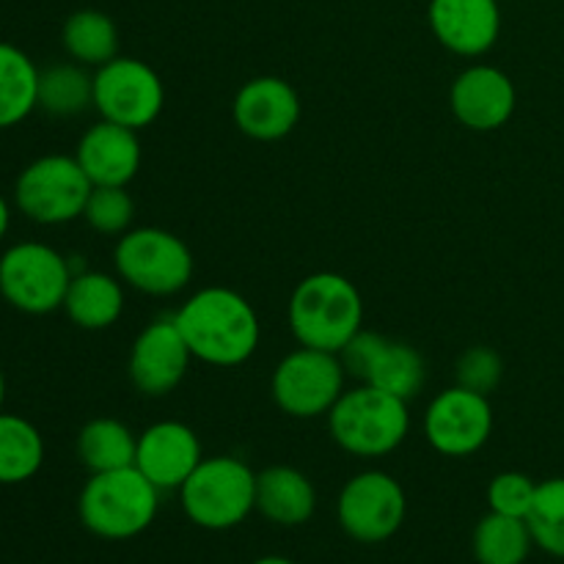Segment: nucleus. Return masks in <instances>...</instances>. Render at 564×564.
I'll return each mask as SVG.
<instances>
[{
    "label": "nucleus",
    "mask_w": 564,
    "mask_h": 564,
    "mask_svg": "<svg viewBox=\"0 0 564 564\" xmlns=\"http://www.w3.org/2000/svg\"><path fill=\"white\" fill-rule=\"evenodd\" d=\"M193 358L218 369L251 361L262 339L257 308L229 286H204L174 314Z\"/></svg>",
    "instance_id": "nucleus-1"
},
{
    "label": "nucleus",
    "mask_w": 564,
    "mask_h": 564,
    "mask_svg": "<svg viewBox=\"0 0 564 564\" xmlns=\"http://www.w3.org/2000/svg\"><path fill=\"white\" fill-rule=\"evenodd\" d=\"M286 317L297 345L339 352L364 328L361 292L341 273H312L292 290Z\"/></svg>",
    "instance_id": "nucleus-2"
},
{
    "label": "nucleus",
    "mask_w": 564,
    "mask_h": 564,
    "mask_svg": "<svg viewBox=\"0 0 564 564\" xmlns=\"http://www.w3.org/2000/svg\"><path fill=\"white\" fill-rule=\"evenodd\" d=\"M160 510V490L135 466L91 474L77 499V516L102 540H130L147 532Z\"/></svg>",
    "instance_id": "nucleus-3"
},
{
    "label": "nucleus",
    "mask_w": 564,
    "mask_h": 564,
    "mask_svg": "<svg viewBox=\"0 0 564 564\" xmlns=\"http://www.w3.org/2000/svg\"><path fill=\"white\" fill-rule=\"evenodd\" d=\"M328 430L347 455L372 460L400 449L411 430V413L400 397L358 383L356 389H345L330 408Z\"/></svg>",
    "instance_id": "nucleus-4"
},
{
    "label": "nucleus",
    "mask_w": 564,
    "mask_h": 564,
    "mask_svg": "<svg viewBox=\"0 0 564 564\" xmlns=\"http://www.w3.org/2000/svg\"><path fill=\"white\" fill-rule=\"evenodd\" d=\"M180 501L196 527L235 529L257 510V471L240 457H204L180 488Z\"/></svg>",
    "instance_id": "nucleus-5"
},
{
    "label": "nucleus",
    "mask_w": 564,
    "mask_h": 564,
    "mask_svg": "<svg viewBox=\"0 0 564 564\" xmlns=\"http://www.w3.org/2000/svg\"><path fill=\"white\" fill-rule=\"evenodd\" d=\"M119 279L143 295L169 297L193 281L196 259L187 242L174 231L141 226L119 237L113 251Z\"/></svg>",
    "instance_id": "nucleus-6"
},
{
    "label": "nucleus",
    "mask_w": 564,
    "mask_h": 564,
    "mask_svg": "<svg viewBox=\"0 0 564 564\" xmlns=\"http://www.w3.org/2000/svg\"><path fill=\"white\" fill-rule=\"evenodd\" d=\"M72 275L69 259L47 242H14L0 253V295L22 314L42 317L64 308Z\"/></svg>",
    "instance_id": "nucleus-7"
},
{
    "label": "nucleus",
    "mask_w": 564,
    "mask_h": 564,
    "mask_svg": "<svg viewBox=\"0 0 564 564\" xmlns=\"http://www.w3.org/2000/svg\"><path fill=\"white\" fill-rule=\"evenodd\" d=\"M94 185L75 154H42L20 171L14 204L39 226H61L83 218Z\"/></svg>",
    "instance_id": "nucleus-8"
},
{
    "label": "nucleus",
    "mask_w": 564,
    "mask_h": 564,
    "mask_svg": "<svg viewBox=\"0 0 564 564\" xmlns=\"http://www.w3.org/2000/svg\"><path fill=\"white\" fill-rule=\"evenodd\" d=\"M347 372L339 352L297 347L279 361L270 378V394L279 411L292 419L328 416L345 394Z\"/></svg>",
    "instance_id": "nucleus-9"
},
{
    "label": "nucleus",
    "mask_w": 564,
    "mask_h": 564,
    "mask_svg": "<svg viewBox=\"0 0 564 564\" xmlns=\"http://www.w3.org/2000/svg\"><path fill=\"white\" fill-rule=\"evenodd\" d=\"M163 108L165 86L147 61L116 55L94 72V110L105 121L138 132L152 127Z\"/></svg>",
    "instance_id": "nucleus-10"
},
{
    "label": "nucleus",
    "mask_w": 564,
    "mask_h": 564,
    "mask_svg": "<svg viewBox=\"0 0 564 564\" xmlns=\"http://www.w3.org/2000/svg\"><path fill=\"white\" fill-rule=\"evenodd\" d=\"M408 499L402 485L391 474L361 471L341 488L336 501V518L345 534H350L358 543H383L400 532L405 521Z\"/></svg>",
    "instance_id": "nucleus-11"
},
{
    "label": "nucleus",
    "mask_w": 564,
    "mask_h": 564,
    "mask_svg": "<svg viewBox=\"0 0 564 564\" xmlns=\"http://www.w3.org/2000/svg\"><path fill=\"white\" fill-rule=\"evenodd\" d=\"M494 433L488 397L449 386L424 411V438L438 455L468 457L482 449Z\"/></svg>",
    "instance_id": "nucleus-12"
},
{
    "label": "nucleus",
    "mask_w": 564,
    "mask_h": 564,
    "mask_svg": "<svg viewBox=\"0 0 564 564\" xmlns=\"http://www.w3.org/2000/svg\"><path fill=\"white\" fill-rule=\"evenodd\" d=\"M193 352L182 336L174 317H163L149 323L135 336L127 361L132 386L147 397H165L182 383Z\"/></svg>",
    "instance_id": "nucleus-13"
},
{
    "label": "nucleus",
    "mask_w": 564,
    "mask_h": 564,
    "mask_svg": "<svg viewBox=\"0 0 564 564\" xmlns=\"http://www.w3.org/2000/svg\"><path fill=\"white\" fill-rule=\"evenodd\" d=\"M301 97L284 77L262 75L242 83L231 102V116L242 135L253 141H281L301 121Z\"/></svg>",
    "instance_id": "nucleus-14"
},
{
    "label": "nucleus",
    "mask_w": 564,
    "mask_h": 564,
    "mask_svg": "<svg viewBox=\"0 0 564 564\" xmlns=\"http://www.w3.org/2000/svg\"><path fill=\"white\" fill-rule=\"evenodd\" d=\"M518 94L510 75L488 64H474L455 77L449 108L463 127L490 132L505 127L516 113Z\"/></svg>",
    "instance_id": "nucleus-15"
},
{
    "label": "nucleus",
    "mask_w": 564,
    "mask_h": 564,
    "mask_svg": "<svg viewBox=\"0 0 564 564\" xmlns=\"http://www.w3.org/2000/svg\"><path fill=\"white\" fill-rule=\"evenodd\" d=\"M202 460L196 430L182 422H158L138 435L135 468L160 494L180 490Z\"/></svg>",
    "instance_id": "nucleus-16"
},
{
    "label": "nucleus",
    "mask_w": 564,
    "mask_h": 564,
    "mask_svg": "<svg viewBox=\"0 0 564 564\" xmlns=\"http://www.w3.org/2000/svg\"><path fill=\"white\" fill-rule=\"evenodd\" d=\"M430 28L449 53L485 55L501 33L499 0H430Z\"/></svg>",
    "instance_id": "nucleus-17"
},
{
    "label": "nucleus",
    "mask_w": 564,
    "mask_h": 564,
    "mask_svg": "<svg viewBox=\"0 0 564 564\" xmlns=\"http://www.w3.org/2000/svg\"><path fill=\"white\" fill-rule=\"evenodd\" d=\"M75 160L86 171L94 187H127L141 171V141H138V132L130 130V127L99 119L77 141Z\"/></svg>",
    "instance_id": "nucleus-18"
},
{
    "label": "nucleus",
    "mask_w": 564,
    "mask_h": 564,
    "mask_svg": "<svg viewBox=\"0 0 564 564\" xmlns=\"http://www.w3.org/2000/svg\"><path fill=\"white\" fill-rule=\"evenodd\" d=\"M257 510L279 527H301L317 510L312 479L292 466H270L257 474Z\"/></svg>",
    "instance_id": "nucleus-19"
},
{
    "label": "nucleus",
    "mask_w": 564,
    "mask_h": 564,
    "mask_svg": "<svg viewBox=\"0 0 564 564\" xmlns=\"http://www.w3.org/2000/svg\"><path fill=\"white\" fill-rule=\"evenodd\" d=\"M64 312L77 328H113L124 314V281L102 270H77L64 297Z\"/></svg>",
    "instance_id": "nucleus-20"
},
{
    "label": "nucleus",
    "mask_w": 564,
    "mask_h": 564,
    "mask_svg": "<svg viewBox=\"0 0 564 564\" xmlns=\"http://www.w3.org/2000/svg\"><path fill=\"white\" fill-rule=\"evenodd\" d=\"M39 75L25 50L0 42V130L22 124L39 108Z\"/></svg>",
    "instance_id": "nucleus-21"
},
{
    "label": "nucleus",
    "mask_w": 564,
    "mask_h": 564,
    "mask_svg": "<svg viewBox=\"0 0 564 564\" xmlns=\"http://www.w3.org/2000/svg\"><path fill=\"white\" fill-rule=\"evenodd\" d=\"M135 449L138 435L119 419H91L77 433V457L91 474L135 466Z\"/></svg>",
    "instance_id": "nucleus-22"
},
{
    "label": "nucleus",
    "mask_w": 564,
    "mask_h": 564,
    "mask_svg": "<svg viewBox=\"0 0 564 564\" xmlns=\"http://www.w3.org/2000/svg\"><path fill=\"white\" fill-rule=\"evenodd\" d=\"M61 42L75 64L99 69L119 55V28L105 11L80 9L66 17Z\"/></svg>",
    "instance_id": "nucleus-23"
},
{
    "label": "nucleus",
    "mask_w": 564,
    "mask_h": 564,
    "mask_svg": "<svg viewBox=\"0 0 564 564\" xmlns=\"http://www.w3.org/2000/svg\"><path fill=\"white\" fill-rule=\"evenodd\" d=\"M424 380H427V367H424L422 352L416 347L405 345V341L386 339L383 336L364 383L411 402L422 391Z\"/></svg>",
    "instance_id": "nucleus-24"
},
{
    "label": "nucleus",
    "mask_w": 564,
    "mask_h": 564,
    "mask_svg": "<svg viewBox=\"0 0 564 564\" xmlns=\"http://www.w3.org/2000/svg\"><path fill=\"white\" fill-rule=\"evenodd\" d=\"M44 463V438L33 422L0 411V485H22Z\"/></svg>",
    "instance_id": "nucleus-25"
},
{
    "label": "nucleus",
    "mask_w": 564,
    "mask_h": 564,
    "mask_svg": "<svg viewBox=\"0 0 564 564\" xmlns=\"http://www.w3.org/2000/svg\"><path fill=\"white\" fill-rule=\"evenodd\" d=\"M94 108V75L80 64H53L39 75V110L50 116H80Z\"/></svg>",
    "instance_id": "nucleus-26"
},
{
    "label": "nucleus",
    "mask_w": 564,
    "mask_h": 564,
    "mask_svg": "<svg viewBox=\"0 0 564 564\" xmlns=\"http://www.w3.org/2000/svg\"><path fill=\"white\" fill-rule=\"evenodd\" d=\"M532 545L534 538L523 518L490 512L474 529V556L479 564H523Z\"/></svg>",
    "instance_id": "nucleus-27"
},
{
    "label": "nucleus",
    "mask_w": 564,
    "mask_h": 564,
    "mask_svg": "<svg viewBox=\"0 0 564 564\" xmlns=\"http://www.w3.org/2000/svg\"><path fill=\"white\" fill-rule=\"evenodd\" d=\"M534 545L564 560V477L538 485V496L527 516Z\"/></svg>",
    "instance_id": "nucleus-28"
},
{
    "label": "nucleus",
    "mask_w": 564,
    "mask_h": 564,
    "mask_svg": "<svg viewBox=\"0 0 564 564\" xmlns=\"http://www.w3.org/2000/svg\"><path fill=\"white\" fill-rule=\"evenodd\" d=\"M83 218L99 235H124L130 231L132 218H135V202L127 193V187L116 185H99L94 187L91 196H88L86 209H83Z\"/></svg>",
    "instance_id": "nucleus-29"
},
{
    "label": "nucleus",
    "mask_w": 564,
    "mask_h": 564,
    "mask_svg": "<svg viewBox=\"0 0 564 564\" xmlns=\"http://www.w3.org/2000/svg\"><path fill=\"white\" fill-rule=\"evenodd\" d=\"M455 378L457 386H463V389L488 397L490 391L499 389L501 378H505V361H501V356L494 347H468V350L457 358Z\"/></svg>",
    "instance_id": "nucleus-30"
},
{
    "label": "nucleus",
    "mask_w": 564,
    "mask_h": 564,
    "mask_svg": "<svg viewBox=\"0 0 564 564\" xmlns=\"http://www.w3.org/2000/svg\"><path fill=\"white\" fill-rule=\"evenodd\" d=\"M538 496V485L521 471H505L496 474L494 482L488 485V505L490 512L510 518H523L527 521L529 510Z\"/></svg>",
    "instance_id": "nucleus-31"
},
{
    "label": "nucleus",
    "mask_w": 564,
    "mask_h": 564,
    "mask_svg": "<svg viewBox=\"0 0 564 564\" xmlns=\"http://www.w3.org/2000/svg\"><path fill=\"white\" fill-rule=\"evenodd\" d=\"M9 229H11V207H9V202H6L3 193H0V242L6 240Z\"/></svg>",
    "instance_id": "nucleus-32"
},
{
    "label": "nucleus",
    "mask_w": 564,
    "mask_h": 564,
    "mask_svg": "<svg viewBox=\"0 0 564 564\" xmlns=\"http://www.w3.org/2000/svg\"><path fill=\"white\" fill-rule=\"evenodd\" d=\"M253 564H295V562L284 560V556H262V560H257Z\"/></svg>",
    "instance_id": "nucleus-33"
},
{
    "label": "nucleus",
    "mask_w": 564,
    "mask_h": 564,
    "mask_svg": "<svg viewBox=\"0 0 564 564\" xmlns=\"http://www.w3.org/2000/svg\"><path fill=\"white\" fill-rule=\"evenodd\" d=\"M3 402H6V375L0 369V411H3Z\"/></svg>",
    "instance_id": "nucleus-34"
},
{
    "label": "nucleus",
    "mask_w": 564,
    "mask_h": 564,
    "mask_svg": "<svg viewBox=\"0 0 564 564\" xmlns=\"http://www.w3.org/2000/svg\"><path fill=\"white\" fill-rule=\"evenodd\" d=\"M499 3H501V0H499Z\"/></svg>",
    "instance_id": "nucleus-35"
}]
</instances>
